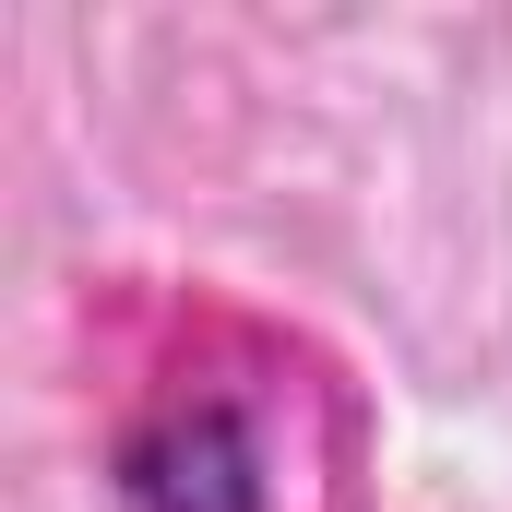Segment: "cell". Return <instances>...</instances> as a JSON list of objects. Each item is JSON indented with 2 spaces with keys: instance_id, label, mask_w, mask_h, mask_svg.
<instances>
[{
  "instance_id": "obj_1",
  "label": "cell",
  "mask_w": 512,
  "mask_h": 512,
  "mask_svg": "<svg viewBox=\"0 0 512 512\" xmlns=\"http://www.w3.org/2000/svg\"><path fill=\"white\" fill-rule=\"evenodd\" d=\"M131 512H262V465L239 417H167L143 453H131Z\"/></svg>"
}]
</instances>
